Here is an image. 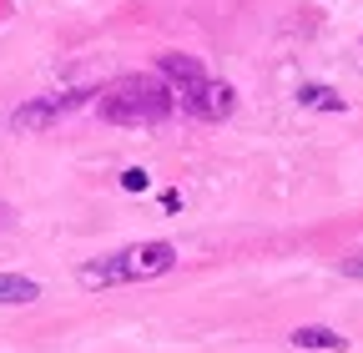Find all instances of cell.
<instances>
[{
  "instance_id": "6da1fadb",
  "label": "cell",
  "mask_w": 363,
  "mask_h": 353,
  "mask_svg": "<svg viewBox=\"0 0 363 353\" xmlns=\"http://www.w3.org/2000/svg\"><path fill=\"white\" fill-rule=\"evenodd\" d=\"M172 86L162 76H121L111 86H101V96H96V111L101 121L111 126H157L172 116Z\"/></svg>"
},
{
  "instance_id": "7a4b0ae2",
  "label": "cell",
  "mask_w": 363,
  "mask_h": 353,
  "mask_svg": "<svg viewBox=\"0 0 363 353\" xmlns=\"http://www.w3.org/2000/svg\"><path fill=\"white\" fill-rule=\"evenodd\" d=\"M177 268V247L172 242H131L111 257H96L76 273L81 288H116V283H152Z\"/></svg>"
},
{
  "instance_id": "3957f363",
  "label": "cell",
  "mask_w": 363,
  "mask_h": 353,
  "mask_svg": "<svg viewBox=\"0 0 363 353\" xmlns=\"http://www.w3.org/2000/svg\"><path fill=\"white\" fill-rule=\"evenodd\" d=\"M101 91H91V86H71V91H51V96H30L26 106L11 111V131H45V126H56L66 116H76L86 101H96Z\"/></svg>"
},
{
  "instance_id": "277c9868",
  "label": "cell",
  "mask_w": 363,
  "mask_h": 353,
  "mask_svg": "<svg viewBox=\"0 0 363 353\" xmlns=\"http://www.w3.org/2000/svg\"><path fill=\"white\" fill-rule=\"evenodd\" d=\"M157 71H162V81L172 86V96H182L187 106L202 96V86L212 81V76H207V66H202L197 56H187V51H167V56L157 61Z\"/></svg>"
},
{
  "instance_id": "5b68a950",
  "label": "cell",
  "mask_w": 363,
  "mask_h": 353,
  "mask_svg": "<svg viewBox=\"0 0 363 353\" xmlns=\"http://www.w3.org/2000/svg\"><path fill=\"white\" fill-rule=\"evenodd\" d=\"M233 106H238V96H233V86H227V81H207L202 86V96L187 106L192 116H202V121H227V116H233Z\"/></svg>"
},
{
  "instance_id": "8992f818",
  "label": "cell",
  "mask_w": 363,
  "mask_h": 353,
  "mask_svg": "<svg viewBox=\"0 0 363 353\" xmlns=\"http://www.w3.org/2000/svg\"><path fill=\"white\" fill-rule=\"evenodd\" d=\"M35 298H40V283L21 273H0V303H35Z\"/></svg>"
},
{
  "instance_id": "52a82bcc",
  "label": "cell",
  "mask_w": 363,
  "mask_h": 353,
  "mask_svg": "<svg viewBox=\"0 0 363 353\" xmlns=\"http://www.w3.org/2000/svg\"><path fill=\"white\" fill-rule=\"evenodd\" d=\"M293 343L298 348H328V353H343L348 338H338L333 328H293Z\"/></svg>"
},
{
  "instance_id": "ba28073f",
  "label": "cell",
  "mask_w": 363,
  "mask_h": 353,
  "mask_svg": "<svg viewBox=\"0 0 363 353\" xmlns=\"http://www.w3.org/2000/svg\"><path fill=\"white\" fill-rule=\"evenodd\" d=\"M298 106H308V111H343L348 101H343L338 91H328V86H303V91H298Z\"/></svg>"
},
{
  "instance_id": "9c48e42d",
  "label": "cell",
  "mask_w": 363,
  "mask_h": 353,
  "mask_svg": "<svg viewBox=\"0 0 363 353\" xmlns=\"http://www.w3.org/2000/svg\"><path fill=\"white\" fill-rule=\"evenodd\" d=\"M121 187H126V192H147V172H142V167H131V172L121 176Z\"/></svg>"
},
{
  "instance_id": "30bf717a",
  "label": "cell",
  "mask_w": 363,
  "mask_h": 353,
  "mask_svg": "<svg viewBox=\"0 0 363 353\" xmlns=\"http://www.w3.org/2000/svg\"><path fill=\"white\" fill-rule=\"evenodd\" d=\"M343 278H363V252H353V257L343 262Z\"/></svg>"
}]
</instances>
